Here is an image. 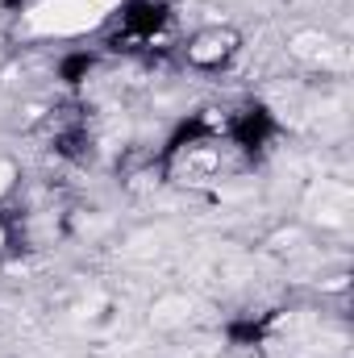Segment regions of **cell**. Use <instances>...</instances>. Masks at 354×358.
<instances>
[{
	"instance_id": "obj_8",
	"label": "cell",
	"mask_w": 354,
	"mask_h": 358,
	"mask_svg": "<svg viewBox=\"0 0 354 358\" xmlns=\"http://www.w3.org/2000/svg\"><path fill=\"white\" fill-rule=\"evenodd\" d=\"M0 242H4V229H0Z\"/></svg>"
},
{
	"instance_id": "obj_5",
	"label": "cell",
	"mask_w": 354,
	"mask_h": 358,
	"mask_svg": "<svg viewBox=\"0 0 354 358\" xmlns=\"http://www.w3.org/2000/svg\"><path fill=\"white\" fill-rule=\"evenodd\" d=\"M225 50H229V38H225V34H204V38H196L192 59H196V63H217Z\"/></svg>"
},
{
	"instance_id": "obj_1",
	"label": "cell",
	"mask_w": 354,
	"mask_h": 358,
	"mask_svg": "<svg viewBox=\"0 0 354 358\" xmlns=\"http://www.w3.org/2000/svg\"><path fill=\"white\" fill-rule=\"evenodd\" d=\"M104 17V8H96L92 0H42L29 13V29L38 34H80L92 29Z\"/></svg>"
},
{
	"instance_id": "obj_2",
	"label": "cell",
	"mask_w": 354,
	"mask_h": 358,
	"mask_svg": "<svg viewBox=\"0 0 354 358\" xmlns=\"http://www.w3.org/2000/svg\"><path fill=\"white\" fill-rule=\"evenodd\" d=\"M346 208H351V192L342 183L321 179V187L309 200V217L321 221V225H346Z\"/></svg>"
},
{
	"instance_id": "obj_3",
	"label": "cell",
	"mask_w": 354,
	"mask_h": 358,
	"mask_svg": "<svg viewBox=\"0 0 354 358\" xmlns=\"http://www.w3.org/2000/svg\"><path fill=\"white\" fill-rule=\"evenodd\" d=\"M292 55H296V59H313V63H342V50H338L325 34H317V29L296 34V38H292Z\"/></svg>"
},
{
	"instance_id": "obj_7",
	"label": "cell",
	"mask_w": 354,
	"mask_h": 358,
	"mask_svg": "<svg viewBox=\"0 0 354 358\" xmlns=\"http://www.w3.org/2000/svg\"><path fill=\"white\" fill-rule=\"evenodd\" d=\"M92 4H96V8H104V13H108V8H113V4H117V0H92Z\"/></svg>"
},
{
	"instance_id": "obj_6",
	"label": "cell",
	"mask_w": 354,
	"mask_h": 358,
	"mask_svg": "<svg viewBox=\"0 0 354 358\" xmlns=\"http://www.w3.org/2000/svg\"><path fill=\"white\" fill-rule=\"evenodd\" d=\"M8 183H13V167H8V163H4V159H0V192H4V187H8Z\"/></svg>"
},
{
	"instance_id": "obj_4",
	"label": "cell",
	"mask_w": 354,
	"mask_h": 358,
	"mask_svg": "<svg viewBox=\"0 0 354 358\" xmlns=\"http://www.w3.org/2000/svg\"><path fill=\"white\" fill-rule=\"evenodd\" d=\"M187 317H192V300H187V296H163V300L150 308V325H155V329L187 325Z\"/></svg>"
}]
</instances>
